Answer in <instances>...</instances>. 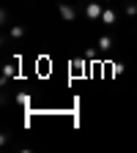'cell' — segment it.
<instances>
[{
    "label": "cell",
    "mask_w": 137,
    "mask_h": 153,
    "mask_svg": "<svg viewBox=\"0 0 137 153\" xmlns=\"http://www.w3.org/2000/svg\"><path fill=\"white\" fill-rule=\"evenodd\" d=\"M58 14H61V19H66V22H74L77 19V11L69 3H58Z\"/></svg>",
    "instance_id": "obj_1"
},
{
    "label": "cell",
    "mask_w": 137,
    "mask_h": 153,
    "mask_svg": "<svg viewBox=\"0 0 137 153\" xmlns=\"http://www.w3.org/2000/svg\"><path fill=\"white\" fill-rule=\"evenodd\" d=\"M126 16H137V3H126Z\"/></svg>",
    "instance_id": "obj_7"
},
{
    "label": "cell",
    "mask_w": 137,
    "mask_h": 153,
    "mask_svg": "<svg viewBox=\"0 0 137 153\" xmlns=\"http://www.w3.org/2000/svg\"><path fill=\"white\" fill-rule=\"evenodd\" d=\"M11 36H14V38H22V36H25V27H22V25H14V27H11Z\"/></svg>",
    "instance_id": "obj_6"
},
{
    "label": "cell",
    "mask_w": 137,
    "mask_h": 153,
    "mask_svg": "<svg viewBox=\"0 0 137 153\" xmlns=\"http://www.w3.org/2000/svg\"><path fill=\"white\" fill-rule=\"evenodd\" d=\"M104 3H110V0H104Z\"/></svg>",
    "instance_id": "obj_8"
},
{
    "label": "cell",
    "mask_w": 137,
    "mask_h": 153,
    "mask_svg": "<svg viewBox=\"0 0 137 153\" xmlns=\"http://www.w3.org/2000/svg\"><path fill=\"white\" fill-rule=\"evenodd\" d=\"M96 47H99L102 52H107V49H112V38H110V36H102V38H99V44H96Z\"/></svg>",
    "instance_id": "obj_4"
},
{
    "label": "cell",
    "mask_w": 137,
    "mask_h": 153,
    "mask_svg": "<svg viewBox=\"0 0 137 153\" xmlns=\"http://www.w3.org/2000/svg\"><path fill=\"white\" fill-rule=\"evenodd\" d=\"M14 74H16V68H14V63H8V66L3 68V82L8 79V76H14Z\"/></svg>",
    "instance_id": "obj_5"
},
{
    "label": "cell",
    "mask_w": 137,
    "mask_h": 153,
    "mask_svg": "<svg viewBox=\"0 0 137 153\" xmlns=\"http://www.w3.org/2000/svg\"><path fill=\"white\" fill-rule=\"evenodd\" d=\"M102 11H104L102 3H88V6H85V16H88V19H102Z\"/></svg>",
    "instance_id": "obj_2"
},
{
    "label": "cell",
    "mask_w": 137,
    "mask_h": 153,
    "mask_svg": "<svg viewBox=\"0 0 137 153\" xmlns=\"http://www.w3.org/2000/svg\"><path fill=\"white\" fill-rule=\"evenodd\" d=\"M115 19H118V16H115L112 8H104L102 11V25H115Z\"/></svg>",
    "instance_id": "obj_3"
}]
</instances>
